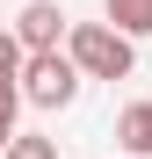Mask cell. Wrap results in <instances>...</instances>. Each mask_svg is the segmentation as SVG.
<instances>
[{
	"mask_svg": "<svg viewBox=\"0 0 152 159\" xmlns=\"http://www.w3.org/2000/svg\"><path fill=\"white\" fill-rule=\"evenodd\" d=\"M65 51L80 58L87 80H131V65H138V36H123L116 22H80V29H65Z\"/></svg>",
	"mask_w": 152,
	"mask_h": 159,
	"instance_id": "cell-1",
	"label": "cell"
},
{
	"mask_svg": "<svg viewBox=\"0 0 152 159\" xmlns=\"http://www.w3.org/2000/svg\"><path fill=\"white\" fill-rule=\"evenodd\" d=\"M80 58L72 51H29L22 58V101H36V109H65L72 94H80Z\"/></svg>",
	"mask_w": 152,
	"mask_h": 159,
	"instance_id": "cell-2",
	"label": "cell"
},
{
	"mask_svg": "<svg viewBox=\"0 0 152 159\" xmlns=\"http://www.w3.org/2000/svg\"><path fill=\"white\" fill-rule=\"evenodd\" d=\"M15 36L29 43V51H58V36H65V7H58V0H29V7L15 15Z\"/></svg>",
	"mask_w": 152,
	"mask_h": 159,
	"instance_id": "cell-3",
	"label": "cell"
},
{
	"mask_svg": "<svg viewBox=\"0 0 152 159\" xmlns=\"http://www.w3.org/2000/svg\"><path fill=\"white\" fill-rule=\"evenodd\" d=\"M116 145L138 152V159H152V101H131V109L116 116Z\"/></svg>",
	"mask_w": 152,
	"mask_h": 159,
	"instance_id": "cell-4",
	"label": "cell"
},
{
	"mask_svg": "<svg viewBox=\"0 0 152 159\" xmlns=\"http://www.w3.org/2000/svg\"><path fill=\"white\" fill-rule=\"evenodd\" d=\"M109 22L123 36H152V0H109Z\"/></svg>",
	"mask_w": 152,
	"mask_h": 159,
	"instance_id": "cell-5",
	"label": "cell"
},
{
	"mask_svg": "<svg viewBox=\"0 0 152 159\" xmlns=\"http://www.w3.org/2000/svg\"><path fill=\"white\" fill-rule=\"evenodd\" d=\"M22 58H29V43L15 29H0V80H22Z\"/></svg>",
	"mask_w": 152,
	"mask_h": 159,
	"instance_id": "cell-6",
	"label": "cell"
},
{
	"mask_svg": "<svg viewBox=\"0 0 152 159\" xmlns=\"http://www.w3.org/2000/svg\"><path fill=\"white\" fill-rule=\"evenodd\" d=\"M0 159H58V145H51V138H7Z\"/></svg>",
	"mask_w": 152,
	"mask_h": 159,
	"instance_id": "cell-7",
	"label": "cell"
},
{
	"mask_svg": "<svg viewBox=\"0 0 152 159\" xmlns=\"http://www.w3.org/2000/svg\"><path fill=\"white\" fill-rule=\"evenodd\" d=\"M15 109H22V80H0V130H15Z\"/></svg>",
	"mask_w": 152,
	"mask_h": 159,
	"instance_id": "cell-8",
	"label": "cell"
},
{
	"mask_svg": "<svg viewBox=\"0 0 152 159\" xmlns=\"http://www.w3.org/2000/svg\"><path fill=\"white\" fill-rule=\"evenodd\" d=\"M7 138H15V130H0V152H7Z\"/></svg>",
	"mask_w": 152,
	"mask_h": 159,
	"instance_id": "cell-9",
	"label": "cell"
}]
</instances>
